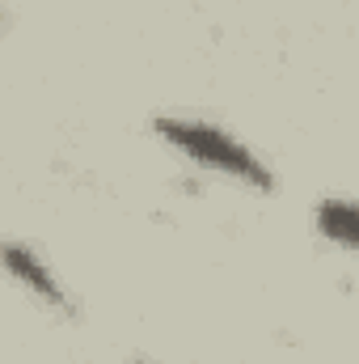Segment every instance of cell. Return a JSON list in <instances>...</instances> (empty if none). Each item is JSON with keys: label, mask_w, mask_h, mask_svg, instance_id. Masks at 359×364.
<instances>
[{"label": "cell", "mask_w": 359, "mask_h": 364, "mask_svg": "<svg viewBox=\"0 0 359 364\" xmlns=\"http://www.w3.org/2000/svg\"><path fill=\"white\" fill-rule=\"evenodd\" d=\"M153 127L190 161H203L207 170H220L228 178L245 182V186L275 191V174L267 170V161H258V153L245 149L237 136H228L211 123H194V119H157Z\"/></svg>", "instance_id": "6da1fadb"}, {"label": "cell", "mask_w": 359, "mask_h": 364, "mask_svg": "<svg viewBox=\"0 0 359 364\" xmlns=\"http://www.w3.org/2000/svg\"><path fill=\"white\" fill-rule=\"evenodd\" d=\"M0 263H4V272L13 275L17 284H26V288H30L38 301H47L51 309L77 314V305H72V296L64 292V284L47 272V263H43L30 246H21V242H0Z\"/></svg>", "instance_id": "7a4b0ae2"}, {"label": "cell", "mask_w": 359, "mask_h": 364, "mask_svg": "<svg viewBox=\"0 0 359 364\" xmlns=\"http://www.w3.org/2000/svg\"><path fill=\"white\" fill-rule=\"evenodd\" d=\"M317 229L330 242H338L343 250H351L355 246V203L351 199H326L317 208Z\"/></svg>", "instance_id": "3957f363"}]
</instances>
